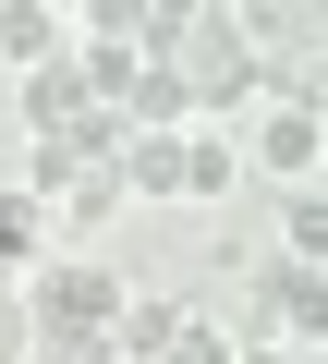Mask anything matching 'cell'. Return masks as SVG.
I'll use <instances>...</instances> for the list:
<instances>
[{"label": "cell", "instance_id": "3957f363", "mask_svg": "<svg viewBox=\"0 0 328 364\" xmlns=\"http://www.w3.org/2000/svg\"><path fill=\"white\" fill-rule=\"evenodd\" d=\"M255 316L280 328V352H292V340H328V267L268 255V267H255Z\"/></svg>", "mask_w": 328, "mask_h": 364}, {"label": "cell", "instance_id": "30bf717a", "mask_svg": "<svg viewBox=\"0 0 328 364\" xmlns=\"http://www.w3.org/2000/svg\"><path fill=\"white\" fill-rule=\"evenodd\" d=\"M122 195H183V134H122Z\"/></svg>", "mask_w": 328, "mask_h": 364}, {"label": "cell", "instance_id": "8fae6325", "mask_svg": "<svg viewBox=\"0 0 328 364\" xmlns=\"http://www.w3.org/2000/svg\"><path fill=\"white\" fill-rule=\"evenodd\" d=\"M280 255H292V267H328V182H292V207H280Z\"/></svg>", "mask_w": 328, "mask_h": 364}, {"label": "cell", "instance_id": "7a4b0ae2", "mask_svg": "<svg viewBox=\"0 0 328 364\" xmlns=\"http://www.w3.org/2000/svg\"><path fill=\"white\" fill-rule=\"evenodd\" d=\"M25 316H37V328H110V316H122V279H110L97 255H37Z\"/></svg>", "mask_w": 328, "mask_h": 364}, {"label": "cell", "instance_id": "4fadbf2b", "mask_svg": "<svg viewBox=\"0 0 328 364\" xmlns=\"http://www.w3.org/2000/svg\"><path fill=\"white\" fill-rule=\"evenodd\" d=\"M73 170H97V158H73V146H25V195L61 207V195H73Z\"/></svg>", "mask_w": 328, "mask_h": 364}, {"label": "cell", "instance_id": "5b68a950", "mask_svg": "<svg viewBox=\"0 0 328 364\" xmlns=\"http://www.w3.org/2000/svg\"><path fill=\"white\" fill-rule=\"evenodd\" d=\"M183 328H195V304H183V291H122V316H110V364H158Z\"/></svg>", "mask_w": 328, "mask_h": 364}, {"label": "cell", "instance_id": "9a60e30c", "mask_svg": "<svg viewBox=\"0 0 328 364\" xmlns=\"http://www.w3.org/2000/svg\"><path fill=\"white\" fill-rule=\"evenodd\" d=\"M231 352H243V340H231V328H207V316H195V328H183V340H171V352H158V364H231Z\"/></svg>", "mask_w": 328, "mask_h": 364}, {"label": "cell", "instance_id": "9c48e42d", "mask_svg": "<svg viewBox=\"0 0 328 364\" xmlns=\"http://www.w3.org/2000/svg\"><path fill=\"white\" fill-rule=\"evenodd\" d=\"M73 49V13H49V0H0V61L13 73H37V61H61Z\"/></svg>", "mask_w": 328, "mask_h": 364}, {"label": "cell", "instance_id": "6da1fadb", "mask_svg": "<svg viewBox=\"0 0 328 364\" xmlns=\"http://www.w3.org/2000/svg\"><path fill=\"white\" fill-rule=\"evenodd\" d=\"M255 73H268L255 25H243V13H195V37H183V85H195V122H243V109H255Z\"/></svg>", "mask_w": 328, "mask_h": 364}, {"label": "cell", "instance_id": "ba28073f", "mask_svg": "<svg viewBox=\"0 0 328 364\" xmlns=\"http://www.w3.org/2000/svg\"><path fill=\"white\" fill-rule=\"evenodd\" d=\"M37 255H49V207L25 195V182H0V291H25Z\"/></svg>", "mask_w": 328, "mask_h": 364}, {"label": "cell", "instance_id": "5bb4252c", "mask_svg": "<svg viewBox=\"0 0 328 364\" xmlns=\"http://www.w3.org/2000/svg\"><path fill=\"white\" fill-rule=\"evenodd\" d=\"M25 364H110V328H37Z\"/></svg>", "mask_w": 328, "mask_h": 364}, {"label": "cell", "instance_id": "52a82bcc", "mask_svg": "<svg viewBox=\"0 0 328 364\" xmlns=\"http://www.w3.org/2000/svg\"><path fill=\"white\" fill-rule=\"evenodd\" d=\"M243 182V122H195L183 134V207H231Z\"/></svg>", "mask_w": 328, "mask_h": 364}, {"label": "cell", "instance_id": "277c9868", "mask_svg": "<svg viewBox=\"0 0 328 364\" xmlns=\"http://www.w3.org/2000/svg\"><path fill=\"white\" fill-rule=\"evenodd\" d=\"M13 109H25V146H61L97 97H85V73H73V49H61V61H37V73L13 85Z\"/></svg>", "mask_w": 328, "mask_h": 364}, {"label": "cell", "instance_id": "e0dca14e", "mask_svg": "<svg viewBox=\"0 0 328 364\" xmlns=\"http://www.w3.org/2000/svg\"><path fill=\"white\" fill-rule=\"evenodd\" d=\"M231 364H304V352H280V340H243V352H231Z\"/></svg>", "mask_w": 328, "mask_h": 364}, {"label": "cell", "instance_id": "8992f818", "mask_svg": "<svg viewBox=\"0 0 328 364\" xmlns=\"http://www.w3.org/2000/svg\"><path fill=\"white\" fill-rule=\"evenodd\" d=\"M243 158H255V170H280V182H316V158H328V122H316V109H255Z\"/></svg>", "mask_w": 328, "mask_h": 364}, {"label": "cell", "instance_id": "2e32d148", "mask_svg": "<svg viewBox=\"0 0 328 364\" xmlns=\"http://www.w3.org/2000/svg\"><path fill=\"white\" fill-rule=\"evenodd\" d=\"M25 340H37V316H25V291H0V364H25Z\"/></svg>", "mask_w": 328, "mask_h": 364}, {"label": "cell", "instance_id": "7c38bea8", "mask_svg": "<svg viewBox=\"0 0 328 364\" xmlns=\"http://www.w3.org/2000/svg\"><path fill=\"white\" fill-rule=\"evenodd\" d=\"M49 219H61V231H110V219H122V170H73V195H61Z\"/></svg>", "mask_w": 328, "mask_h": 364}]
</instances>
